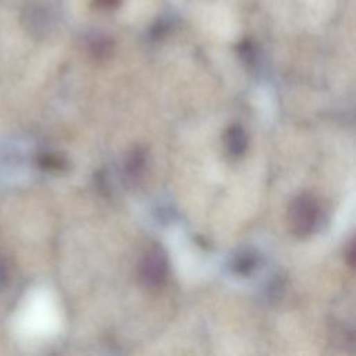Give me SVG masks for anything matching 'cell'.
<instances>
[{"label": "cell", "instance_id": "6da1fadb", "mask_svg": "<svg viewBox=\"0 0 356 356\" xmlns=\"http://www.w3.org/2000/svg\"><path fill=\"white\" fill-rule=\"evenodd\" d=\"M320 204L310 193H302L295 197L289 206V225L299 236L312 234L320 221Z\"/></svg>", "mask_w": 356, "mask_h": 356}, {"label": "cell", "instance_id": "7a4b0ae2", "mask_svg": "<svg viewBox=\"0 0 356 356\" xmlns=\"http://www.w3.org/2000/svg\"><path fill=\"white\" fill-rule=\"evenodd\" d=\"M168 275V257L160 245H153L145 252L138 266V277L143 286L160 288Z\"/></svg>", "mask_w": 356, "mask_h": 356}, {"label": "cell", "instance_id": "3957f363", "mask_svg": "<svg viewBox=\"0 0 356 356\" xmlns=\"http://www.w3.org/2000/svg\"><path fill=\"white\" fill-rule=\"evenodd\" d=\"M224 142H225V147H227L228 153L231 156L239 157L246 150L248 138H246L245 131L241 127L234 125V127H229L227 129L225 136H224Z\"/></svg>", "mask_w": 356, "mask_h": 356}, {"label": "cell", "instance_id": "277c9868", "mask_svg": "<svg viewBox=\"0 0 356 356\" xmlns=\"http://www.w3.org/2000/svg\"><path fill=\"white\" fill-rule=\"evenodd\" d=\"M146 167V154L145 150L140 147H135L129 152L128 157L125 159V172L131 181L138 179Z\"/></svg>", "mask_w": 356, "mask_h": 356}, {"label": "cell", "instance_id": "5b68a950", "mask_svg": "<svg viewBox=\"0 0 356 356\" xmlns=\"http://www.w3.org/2000/svg\"><path fill=\"white\" fill-rule=\"evenodd\" d=\"M256 263H257V259H256L254 253H252L249 250H243L234 256L232 270L239 275H248L249 273H252L254 270Z\"/></svg>", "mask_w": 356, "mask_h": 356}, {"label": "cell", "instance_id": "8992f818", "mask_svg": "<svg viewBox=\"0 0 356 356\" xmlns=\"http://www.w3.org/2000/svg\"><path fill=\"white\" fill-rule=\"evenodd\" d=\"M110 50H111V43H110V40H107L104 38H97L92 46V51H93L95 57H97V58H103V57L108 56Z\"/></svg>", "mask_w": 356, "mask_h": 356}, {"label": "cell", "instance_id": "52a82bcc", "mask_svg": "<svg viewBox=\"0 0 356 356\" xmlns=\"http://www.w3.org/2000/svg\"><path fill=\"white\" fill-rule=\"evenodd\" d=\"M100 7H114L120 0H96Z\"/></svg>", "mask_w": 356, "mask_h": 356}]
</instances>
